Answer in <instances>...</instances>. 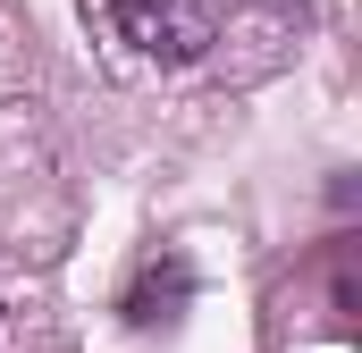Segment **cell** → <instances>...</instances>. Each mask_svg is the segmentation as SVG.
Wrapping results in <instances>:
<instances>
[{
    "mask_svg": "<svg viewBox=\"0 0 362 353\" xmlns=\"http://www.w3.org/2000/svg\"><path fill=\"white\" fill-rule=\"evenodd\" d=\"M185 294H194V269L169 253V261H152L144 277H135V294H127V320H135V328H152V320H169V311H177Z\"/></svg>",
    "mask_w": 362,
    "mask_h": 353,
    "instance_id": "2",
    "label": "cell"
},
{
    "mask_svg": "<svg viewBox=\"0 0 362 353\" xmlns=\"http://www.w3.org/2000/svg\"><path fill=\"white\" fill-rule=\"evenodd\" d=\"M110 34L160 68H185L219 42V0H110Z\"/></svg>",
    "mask_w": 362,
    "mask_h": 353,
    "instance_id": "1",
    "label": "cell"
}]
</instances>
